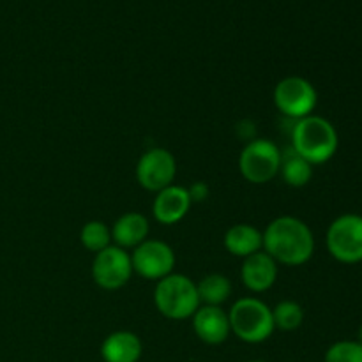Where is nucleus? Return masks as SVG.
I'll return each mask as SVG.
<instances>
[{"label":"nucleus","mask_w":362,"mask_h":362,"mask_svg":"<svg viewBox=\"0 0 362 362\" xmlns=\"http://www.w3.org/2000/svg\"><path fill=\"white\" fill-rule=\"evenodd\" d=\"M193 331L205 345H221L230 336L228 313L221 306H200L193 315Z\"/></svg>","instance_id":"obj_12"},{"label":"nucleus","mask_w":362,"mask_h":362,"mask_svg":"<svg viewBox=\"0 0 362 362\" xmlns=\"http://www.w3.org/2000/svg\"><path fill=\"white\" fill-rule=\"evenodd\" d=\"M112 243L122 250H134L148 239L151 223L140 212H126L120 216L112 228Z\"/></svg>","instance_id":"obj_14"},{"label":"nucleus","mask_w":362,"mask_h":362,"mask_svg":"<svg viewBox=\"0 0 362 362\" xmlns=\"http://www.w3.org/2000/svg\"><path fill=\"white\" fill-rule=\"evenodd\" d=\"M223 244L230 255L244 260V258L264 250V235L257 226L239 223V225H233L226 230Z\"/></svg>","instance_id":"obj_16"},{"label":"nucleus","mask_w":362,"mask_h":362,"mask_svg":"<svg viewBox=\"0 0 362 362\" xmlns=\"http://www.w3.org/2000/svg\"><path fill=\"white\" fill-rule=\"evenodd\" d=\"M80 243L83 244L85 250L95 255L113 244L112 230H110V226L106 225V223L98 221V219H92V221L85 223L83 228H81Z\"/></svg>","instance_id":"obj_19"},{"label":"nucleus","mask_w":362,"mask_h":362,"mask_svg":"<svg viewBox=\"0 0 362 362\" xmlns=\"http://www.w3.org/2000/svg\"><path fill=\"white\" fill-rule=\"evenodd\" d=\"M327 250L341 264L362 262V216L343 214L327 230Z\"/></svg>","instance_id":"obj_7"},{"label":"nucleus","mask_w":362,"mask_h":362,"mask_svg":"<svg viewBox=\"0 0 362 362\" xmlns=\"http://www.w3.org/2000/svg\"><path fill=\"white\" fill-rule=\"evenodd\" d=\"M240 279L244 286L253 293L267 292L278 279V264L264 250L244 258L240 267Z\"/></svg>","instance_id":"obj_13"},{"label":"nucleus","mask_w":362,"mask_h":362,"mask_svg":"<svg viewBox=\"0 0 362 362\" xmlns=\"http://www.w3.org/2000/svg\"><path fill=\"white\" fill-rule=\"evenodd\" d=\"M177 175V161L170 151L163 147L148 148L136 165V180L144 189L159 193L172 186Z\"/></svg>","instance_id":"obj_10"},{"label":"nucleus","mask_w":362,"mask_h":362,"mask_svg":"<svg viewBox=\"0 0 362 362\" xmlns=\"http://www.w3.org/2000/svg\"><path fill=\"white\" fill-rule=\"evenodd\" d=\"M202 306H221L232 296V281L223 274L204 276L197 283Z\"/></svg>","instance_id":"obj_17"},{"label":"nucleus","mask_w":362,"mask_h":362,"mask_svg":"<svg viewBox=\"0 0 362 362\" xmlns=\"http://www.w3.org/2000/svg\"><path fill=\"white\" fill-rule=\"evenodd\" d=\"M154 304L163 317L170 320H186L202 306L197 283L184 274L172 272L156 281Z\"/></svg>","instance_id":"obj_4"},{"label":"nucleus","mask_w":362,"mask_h":362,"mask_svg":"<svg viewBox=\"0 0 362 362\" xmlns=\"http://www.w3.org/2000/svg\"><path fill=\"white\" fill-rule=\"evenodd\" d=\"M247 362H265V361H247Z\"/></svg>","instance_id":"obj_24"},{"label":"nucleus","mask_w":362,"mask_h":362,"mask_svg":"<svg viewBox=\"0 0 362 362\" xmlns=\"http://www.w3.org/2000/svg\"><path fill=\"white\" fill-rule=\"evenodd\" d=\"M276 108L279 113L293 120H300L304 117L313 115L318 103L317 88L310 80L303 76H286L279 80L274 87Z\"/></svg>","instance_id":"obj_6"},{"label":"nucleus","mask_w":362,"mask_h":362,"mask_svg":"<svg viewBox=\"0 0 362 362\" xmlns=\"http://www.w3.org/2000/svg\"><path fill=\"white\" fill-rule=\"evenodd\" d=\"M279 175L290 187H304L313 177V165L300 158L297 152L290 151L288 154L281 158Z\"/></svg>","instance_id":"obj_18"},{"label":"nucleus","mask_w":362,"mask_h":362,"mask_svg":"<svg viewBox=\"0 0 362 362\" xmlns=\"http://www.w3.org/2000/svg\"><path fill=\"white\" fill-rule=\"evenodd\" d=\"M133 276L131 255L122 247L108 246L94 255L92 262V279L103 290H119L127 285Z\"/></svg>","instance_id":"obj_9"},{"label":"nucleus","mask_w":362,"mask_h":362,"mask_svg":"<svg viewBox=\"0 0 362 362\" xmlns=\"http://www.w3.org/2000/svg\"><path fill=\"white\" fill-rule=\"evenodd\" d=\"M276 329L285 332L297 331L304 322V310L296 300H281L272 308Z\"/></svg>","instance_id":"obj_20"},{"label":"nucleus","mask_w":362,"mask_h":362,"mask_svg":"<svg viewBox=\"0 0 362 362\" xmlns=\"http://www.w3.org/2000/svg\"><path fill=\"white\" fill-rule=\"evenodd\" d=\"M144 354L141 339L131 331H115L105 338L101 357L105 362H138Z\"/></svg>","instance_id":"obj_15"},{"label":"nucleus","mask_w":362,"mask_h":362,"mask_svg":"<svg viewBox=\"0 0 362 362\" xmlns=\"http://www.w3.org/2000/svg\"><path fill=\"white\" fill-rule=\"evenodd\" d=\"M230 331L244 343L258 345L267 341L276 331L272 308L258 297H243L228 311Z\"/></svg>","instance_id":"obj_3"},{"label":"nucleus","mask_w":362,"mask_h":362,"mask_svg":"<svg viewBox=\"0 0 362 362\" xmlns=\"http://www.w3.org/2000/svg\"><path fill=\"white\" fill-rule=\"evenodd\" d=\"M264 235V251L278 265L299 267L311 260L315 253V237L310 226L296 216H279L272 219Z\"/></svg>","instance_id":"obj_1"},{"label":"nucleus","mask_w":362,"mask_h":362,"mask_svg":"<svg viewBox=\"0 0 362 362\" xmlns=\"http://www.w3.org/2000/svg\"><path fill=\"white\" fill-rule=\"evenodd\" d=\"M191 205H193V200H191L187 187L172 184L156 193L154 202H152V214H154L156 221L161 225H177L186 218Z\"/></svg>","instance_id":"obj_11"},{"label":"nucleus","mask_w":362,"mask_h":362,"mask_svg":"<svg viewBox=\"0 0 362 362\" xmlns=\"http://www.w3.org/2000/svg\"><path fill=\"white\" fill-rule=\"evenodd\" d=\"M189 191V197L193 202H204L209 197V186L205 182H197L191 187H187Z\"/></svg>","instance_id":"obj_22"},{"label":"nucleus","mask_w":362,"mask_h":362,"mask_svg":"<svg viewBox=\"0 0 362 362\" xmlns=\"http://www.w3.org/2000/svg\"><path fill=\"white\" fill-rule=\"evenodd\" d=\"M175 262V251L172 246L159 239L144 240L131 253L133 272L151 281H159L172 274Z\"/></svg>","instance_id":"obj_8"},{"label":"nucleus","mask_w":362,"mask_h":362,"mask_svg":"<svg viewBox=\"0 0 362 362\" xmlns=\"http://www.w3.org/2000/svg\"><path fill=\"white\" fill-rule=\"evenodd\" d=\"M339 138L336 127L320 115L296 120L292 129V151L310 165H324L334 158Z\"/></svg>","instance_id":"obj_2"},{"label":"nucleus","mask_w":362,"mask_h":362,"mask_svg":"<svg viewBox=\"0 0 362 362\" xmlns=\"http://www.w3.org/2000/svg\"><path fill=\"white\" fill-rule=\"evenodd\" d=\"M325 362H362V343L359 341H338L329 346L325 352Z\"/></svg>","instance_id":"obj_21"},{"label":"nucleus","mask_w":362,"mask_h":362,"mask_svg":"<svg viewBox=\"0 0 362 362\" xmlns=\"http://www.w3.org/2000/svg\"><path fill=\"white\" fill-rule=\"evenodd\" d=\"M281 151L267 138H255L247 141L239 156L240 175L251 184H267L279 175Z\"/></svg>","instance_id":"obj_5"},{"label":"nucleus","mask_w":362,"mask_h":362,"mask_svg":"<svg viewBox=\"0 0 362 362\" xmlns=\"http://www.w3.org/2000/svg\"><path fill=\"white\" fill-rule=\"evenodd\" d=\"M357 341L362 343V325L359 327V339H357Z\"/></svg>","instance_id":"obj_23"}]
</instances>
